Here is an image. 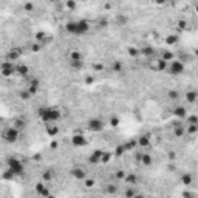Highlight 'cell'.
Returning <instances> with one entry per match:
<instances>
[{
	"instance_id": "1",
	"label": "cell",
	"mask_w": 198,
	"mask_h": 198,
	"mask_svg": "<svg viewBox=\"0 0 198 198\" xmlns=\"http://www.w3.org/2000/svg\"><path fill=\"white\" fill-rule=\"evenodd\" d=\"M39 119L45 124H51V122H57L62 118V112L57 107H40L37 110Z\"/></svg>"
},
{
	"instance_id": "2",
	"label": "cell",
	"mask_w": 198,
	"mask_h": 198,
	"mask_svg": "<svg viewBox=\"0 0 198 198\" xmlns=\"http://www.w3.org/2000/svg\"><path fill=\"white\" fill-rule=\"evenodd\" d=\"M19 136H20V130H19V129H16L14 125H10V127H6V129L2 132V138H3V141L8 142V144H14V142H17Z\"/></svg>"
},
{
	"instance_id": "3",
	"label": "cell",
	"mask_w": 198,
	"mask_h": 198,
	"mask_svg": "<svg viewBox=\"0 0 198 198\" xmlns=\"http://www.w3.org/2000/svg\"><path fill=\"white\" fill-rule=\"evenodd\" d=\"M8 170H11L14 176H22L25 172V166L20 159L17 158H10L8 159Z\"/></svg>"
},
{
	"instance_id": "4",
	"label": "cell",
	"mask_w": 198,
	"mask_h": 198,
	"mask_svg": "<svg viewBox=\"0 0 198 198\" xmlns=\"http://www.w3.org/2000/svg\"><path fill=\"white\" fill-rule=\"evenodd\" d=\"M167 70H169L170 74L179 76V74L184 73L186 67H184V64H183V60H175V59H172V60H170L169 64H167Z\"/></svg>"
},
{
	"instance_id": "5",
	"label": "cell",
	"mask_w": 198,
	"mask_h": 198,
	"mask_svg": "<svg viewBox=\"0 0 198 198\" xmlns=\"http://www.w3.org/2000/svg\"><path fill=\"white\" fill-rule=\"evenodd\" d=\"M105 127V124L102 119H99V118H92L88 122H87V129L88 132H92V133H99V132H102Z\"/></svg>"
},
{
	"instance_id": "6",
	"label": "cell",
	"mask_w": 198,
	"mask_h": 198,
	"mask_svg": "<svg viewBox=\"0 0 198 198\" xmlns=\"http://www.w3.org/2000/svg\"><path fill=\"white\" fill-rule=\"evenodd\" d=\"M0 74L5 76V77H10L13 74H16V65H14V62L11 60H5L0 64Z\"/></svg>"
},
{
	"instance_id": "7",
	"label": "cell",
	"mask_w": 198,
	"mask_h": 198,
	"mask_svg": "<svg viewBox=\"0 0 198 198\" xmlns=\"http://www.w3.org/2000/svg\"><path fill=\"white\" fill-rule=\"evenodd\" d=\"M71 176H73L74 179H77V181H84V179L87 178V170L82 166H74L73 169H71Z\"/></svg>"
},
{
	"instance_id": "8",
	"label": "cell",
	"mask_w": 198,
	"mask_h": 198,
	"mask_svg": "<svg viewBox=\"0 0 198 198\" xmlns=\"http://www.w3.org/2000/svg\"><path fill=\"white\" fill-rule=\"evenodd\" d=\"M71 144H73L74 147H85L88 144V139L82 133H74L73 136H71Z\"/></svg>"
},
{
	"instance_id": "9",
	"label": "cell",
	"mask_w": 198,
	"mask_h": 198,
	"mask_svg": "<svg viewBox=\"0 0 198 198\" xmlns=\"http://www.w3.org/2000/svg\"><path fill=\"white\" fill-rule=\"evenodd\" d=\"M76 30H77V36H84L90 31V23L87 20H76Z\"/></svg>"
},
{
	"instance_id": "10",
	"label": "cell",
	"mask_w": 198,
	"mask_h": 198,
	"mask_svg": "<svg viewBox=\"0 0 198 198\" xmlns=\"http://www.w3.org/2000/svg\"><path fill=\"white\" fill-rule=\"evenodd\" d=\"M102 153H104L102 150H95L93 153L88 156V163L90 164H99L101 163V158H102Z\"/></svg>"
},
{
	"instance_id": "11",
	"label": "cell",
	"mask_w": 198,
	"mask_h": 198,
	"mask_svg": "<svg viewBox=\"0 0 198 198\" xmlns=\"http://www.w3.org/2000/svg\"><path fill=\"white\" fill-rule=\"evenodd\" d=\"M136 144L139 147H142V149L150 147V136L149 135H141V136L138 138V141H136Z\"/></svg>"
},
{
	"instance_id": "12",
	"label": "cell",
	"mask_w": 198,
	"mask_h": 198,
	"mask_svg": "<svg viewBox=\"0 0 198 198\" xmlns=\"http://www.w3.org/2000/svg\"><path fill=\"white\" fill-rule=\"evenodd\" d=\"M173 116H176L178 119H186V116H187L186 107L179 105V107H176V109H173Z\"/></svg>"
},
{
	"instance_id": "13",
	"label": "cell",
	"mask_w": 198,
	"mask_h": 198,
	"mask_svg": "<svg viewBox=\"0 0 198 198\" xmlns=\"http://www.w3.org/2000/svg\"><path fill=\"white\" fill-rule=\"evenodd\" d=\"M28 92L31 93V96H34V95H37V92H39V80L37 79H31V82H30V85H28Z\"/></svg>"
},
{
	"instance_id": "14",
	"label": "cell",
	"mask_w": 198,
	"mask_h": 198,
	"mask_svg": "<svg viewBox=\"0 0 198 198\" xmlns=\"http://www.w3.org/2000/svg\"><path fill=\"white\" fill-rule=\"evenodd\" d=\"M47 125V133L50 135V136H56V135L59 133V127L56 125V122H51V124H45Z\"/></svg>"
},
{
	"instance_id": "15",
	"label": "cell",
	"mask_w": 198,
	"mask_h": 198,
	"mask_svg": "<svg viewBox=\"0 0 198 198\" xmlns=\"http://www.w3.org/2000/svg\"><path fill=\"white\" fill-rule=\"evenodd\" d=\"M139 163L142 166H150L152 163H153V158H152V155H149V153H141Z\"/></svg>"
},
{
	"instance_id": "16",
	"label": "cell",
	"mask_w": 198,
	"mask_h": 198,
	"mask_svg": "<svg viewBox=\"0 0 198 198\" xmlns=\"http://www.w3.org/2000/svg\"><path fill=\"white\" fill-rule=\"evenodd\" d=\"M197 99H198V93L195 92V90H191V92H187V93H186V101H187L189 104L197 102Z\"/></svg>"
},
{
	"instance_id": "17",
	"label": "cell",
	"mask_w": 198,
	"mask_h": 198,
	"mask_svg": "<svg viewBox=\"0 0 198 198\" xmlns=\"http://www.w3.org/2000/svg\"><path fill=\"white\" fill-rule=\"evenodd\" d=\"M184 133H186V127H184V125L176 124V125H175V129H173V135H175V136H176V138H181Z\"/></svg>"
},
{
	"instance_id": "18",
	"label": "cell",
	"mask_w": 198,
	"mask_h": 198,
	"mask_svg": "<svg viewBox=\"0 0 198 198\" xmlns=\"http://www.w3.org/2000/svg\"><path fill=\"white\" fill-rule=\"evenodd\" d=\"M20 50H11L10 53H8V60H11V62H16L17 59L20 57Z\"/></svg>"
},
{
	"instance_id": "19",
	"label": "cell",
	"mask_w": 198,
	"mask_h": 198,
	"mask_svg": "<svg viewBox=\"0 0 198 198\" xmlns=\"http://www.w3.org/2000/svg\"><path fill=\"white\" fill-rule=\"evenodd\" d=\"M16 73L20 74V76H26V74H28V67H26V65H22V64L16 65Z\"/></svg>"
},
{
	"instance_id": "20",
	"label": "cell",
	"mask_w": 198,
	"mask_h": 198,
	"mask_svg": "<svg viewBox=\"0 0 198 198\" xmlns=\"http://www.w3.org/2000/svg\"><path fill=\"white\" fill-rule=\"evenodd\" d=\"M136 141L135 139H132V141H127V142H124L122 144V147H124V150H133V149H136Z\"/></svg>"
},
{
	"instance_id": "21",
	"label": "cell",
	"mask_w": 198,
	"mask_h": 198,
	"mask_svg": "<svg viewBox=\"0 0 198 198\" xmlns=\"http://www.w3.org/2000/svg\"><path fill=\"white\" fill-rule=\"evenodd\" d=\"M70 67L73 70H80L84 67V62L82 60H70Z\"/></svg>"
},
{
	"instance_id": "22",
	"label": "cell",
	"mask_w": 198,
	"mask_h": 198,
	"mask_svg": "<svg viewBox=\"0 0 198 198\" xmlns=\"http://www.w3.org/2000/svg\"><path fill=\"white\" fill-rule=\"evenodd\" d=\"M13 125H14V127H16V129H19V130H22V129L25 127V125H26V121H25V119H20V118H19V119H16V121L13 122Z\"/></svg>"
},
{
	"instance_id": "23",
	"label": "cell",
	"mask_w": 198,
	"mask_h": 198,
	"mask_svg": "<svg viewBox=\"0 0 198 198\" xmlns=\"http://www.w3.org/2000/svg\"><path fill=\"white\" fill-rule=\"evenodd\" d=\"M176 42H178V36L170 34V36H167V37H166V43L167 45H175Z\"/></svg>"
},
{
	"instance_id": "24",
	"label": "cell",
	"mask_w": 198,
	"mask_h": 198,
	"mask_svg": "<svg viewBox=\"0 0 198 198\" xmlns=\"http://www.w3.org/2000/svg\"><path fill=\"white\" fill-rule=\"evenodd\" d=\"M70 60H82V54L79 51H71L70 53Z\"/></svg>"
},
{
	"instance_id": "25",
	"label": "cell",
	"mask_w": 198,
	"mask_h": 198,
	"mask_svg": "<svg viewBox=\"0 0 198 198\" xmlns=\"http://www.w3.org/2000/svg\"><path fill=\"white\" fill-rule=\"evenodd\" d=\"M136 194H138V192H136V189H135V186H130V189H127V191L124 192V195L129 197V198H130V197H136Z\"/></svg>"
},
{
	"instance_id": "26",
	"label": "cell",
	"mask_w": 198,
	"mask_h": 198,
	"mask_svg": "<svg viewBox=\"0 0 198 198\" xmlns=\"http://www.w3.org/2000/svg\"><path fill=\"white\" fill-rule=\"evenodd\" d=\"M181 181H183V184H186V186H191V184H192V175H189V173L183 175Z\"/></svg>"
},
{
	"instance_id": "27",
	"label": "cell",
	"mask_w": 198,
	"mask_h": 198,
	"mask_svg": "<svg viewBox=\"0 0 198 198\" xmlns=\"http://www.w3.org/2000/svg\"><path fill=\"white\" fill-rule=\"evenodd\" d=\"M161 59H164L166 62H170L173 59V53H170V51H166V53H163L161 54Z\"/></svg>"
},
{
	"instance_id": "28",
	"label": "cell",
	"mask_w": 198,
	"mask_h": 198,
	"mask_svg": "<svg viewBox=\"0 0 198 198\" xmlns=\"http://www.w3.org/2000/svg\"><path fill=\"white\" fill-rule=\"evenodd\" d=\"M186 124H198L197 116H195V115H192V116H186Z\"/></svg>"
},
{
	"instance_id": "29",
	"label": "cell",
	"mask_w": 198,
	"mask_h": 198,
	"mask_svg": "<svg viewBox=\"0 0 198 198\" xmlns=\"http://www.w3.org/2000/svg\"><path fill=\"white\" fill-rule=\"evenodd\" d=\"M51 178H53V172H51V170H47V172H45L43 173V181H51Z\"/></svg>"
},
{
	"instance_id": "30",
	"label": "cell",
	"mask_w": 198,
	"mask_h": 198,
	"mask_svg": "<svg viewBox=\"0 0 198 198\" xmlns=\"http://www.w3.org/2000/svg\"><path fill=\"white\" fill-rule=\"evenodd\" d=\"M105 192H107V194H116V192H118V187L113 186V184H110L109 187L105 189Z\"/></svg>"
},
{
	"instance_id": "31",
	"label": "cell",
	"mask_w": 198,
	"mask_h": 198,
	"mask_svg": "<svg viewBox=\"0 0 198 198\" xmlns=\"http://www.w3.org/2000/svg\"><path fill=\"white\" fill-rule=\"evenodd\" d=\"M20 98H22V99H25V101H28V99L31 98V93L28 92V90H25V92H22V93H20Z\"/></svg>"
},
{
	"instance_id": "32",
	"label": "cell",
	"mask_w": 198,
	"mask_h": 198,
	"mask_svg": "<svg viewBox=\"0 0 198 198\" xmlns=\"http://www.w3.org/2000/svg\"><path fill=\"white\" fill-rule=\"evenodd\" d=\"M110 124L113 125V127H118V125H119V119L115 118V116H112V118H110Z\"/></svg>"
},
{
	"instance_id": "33",
	"label": "cell",
	"mask_w": 198,
	"mask_h": 198,
	"mask_svg": "<svg viewBox=\"0 0 198 198\" xmlns=\"http://www.w3.org/2000/svg\"><path fill=\"white\" fill-rule=\"evenodd\" d=\"M67 8H68V10H74V8H76V2H74V0H68V2H67Z\"/></svg>"
},
{
	"instance_id": "34",
	"label": "cell",
	"mask_w": 198,
	"mask_h": 198,
	"mask_svg": "<svg viewBox=\"0 0 198 198\" xmlns=\"http://www.w3.org/2000/svg\"><path fill=\"white\" fill-rule=\"evenodd\" d=\"M23 10H25V11H30V13H31V11L34 10V5H33V3H25V5H23Z\"/></svg>"
},
{
	"instance_id": "35",
	"label": "cell",
	"mask_w": 198,
	"mask_h": 198,
	"mask_svg": "<svg viewBox=\"0 0 198 198\" xmlns=\"http://www.w3.org/2000/svg\"><path fill=\"white\" fill-rule=\"evenodd\" d=\"M84 181H85V184H87V187H93V184H95V181H93V179H84Z\"/></svg>"
},
{
	"instance_id": "36",
	"label": "cell",
	"mask_w": 198,
	"mask_h": 198,
	"mask_svg": "<svg viewBox=\"0 0 198 198\" xmlns=\"http://www.w3.org/2000/svg\"><path fill=\"white\" fill-rule=\"evenodd\" d=\"M169 98L170 99H178V93L176 92H169Z\"/></svg>"
},
{
	"instance_id": "37",
	"label": "cell",
	"mask_w": 198,
	"mask_h": 198,
	"mask_svg": "<svg viewBox=\"0 0 198 198\" xmlns=\"http://www.w3.org/2000/svg\"><path fill=\"white\" fill-rule=\"evenodd\" d=\"M118 22H119L121 25H124L125 22H127V17H124V16H119V17H118Z\"/></svg>"
},
{
	"instance_id": "38",
	"label": "cell",
	"mask_w": 198,
	"mask_h": 198,
	"mask_svg": "<svg viewBox=\"0 0 198 198\" xmlns=\"http://www.w3.org/2000/svg\"><path fill=\"white\" fill-rule=\"evenodd\" d=\"M40 48H42V45H40V43L33 45V51H40Z\"/></svg>"
},
{
	"instance_id": "39",
	"label": "cell",
	"mask_w": 198,
	"mask_h": 198,
	"mask_svg": "<svg viewBox=\"0 0 198 198\" xmlns=\"http://www.w3.org/2000/svg\"><path fill=\"white\" fill-rule=\"evenodd\" d=\"M152 53H153V51H152V48H146V50H144V54H152Z\"/></svg>"
},
{
	"instance_id": "40",
	"label": "cell",
	"mask_w": 198,
	"mask_h": 198,
	"mask_svg": "<svg viewBox=\"0 0 198 198\" xmlns=\"http://www.w3.org/2000/svg\"><path fill=\"white\" fill-rule=\"evenodd\" d=\"M166 0H156V3H164Z\"/></svg>"
},
{
	"instance_id": "41",
	"label": "cell",
	"mask_w": 198,
	"mask_h": 198,
	"mask_svg": "<svg viewBox=\"0 0 198 198\" xmlns=\"http://www.w3.org/2000/svg\"><path fill=\"white\" fill-rule=\"evenodd\" d=\"M50 2H57V0H50Z\"/></svg>"
}]
</instances>
